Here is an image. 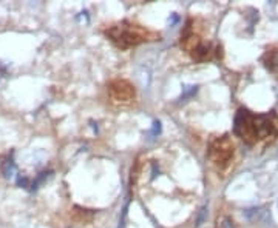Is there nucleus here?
Returning a JSON list of instances; mask_svg holds the SVG:
<instances>
[{
    "label": "nucleus",
    "mask_w": 278,
    "mask_h": 228,
    "mask_svg": "<svg viewBox=\"0 0 278 228\" xmlns=\"http://www.w3.org/2000/svg\"><path fill=\"white\" fill-rule=\"evenodd\" d=\"M196 91H198V87H196V85L186 87V88H184V93L181 94V97H179V101H186V99H189V97H192V96L196 94Z\"/></svg>",
    "instance_id": "423d86ee"
},
{
    "label": "nucleus",
    "mask_w": 278,
    "mask_h": 228,
    "mask_svg": "<svg viewBox=\"0 0 278 228\" xmlns=\"http://www.w3.org/2000/svg\"><path fill=\"white\" fill-rule=\"evenodd\" d=\"M235 133L248 142H257L274 133L269 116H254L248 110H240L235 117Z\"/></svg>",
    "instance_id": "f03ea898"
},
{
    "label": "nucleus",
    "mask_w": 278,
    "mask_h": 228,
    "mask_svg": "<svg viewBox=\"0 0 278 228\" xmlns=\"http://www.w3.org/2000/svg\"><path fill=\"white\" fill-rule=\"evenodd\" d=\"M234 156V145L227 137H220L210 145L209 157L220 168H226Z\"/></svg>",
    "instance_id": "7ed1b4c3"
},
{
    "label": "nucleus",
    "mask_w": 278,
    "mask_h": 228,
    "mask_svg": "<svg viewBox=\"0 0 278 228\" xmlns=\"http://www.w3.org/2000/svg\"><path fill=\"white\" fill-rule=\"evenodd\" d=\"M159 131H161V123L159 122H155L153 123V129H152V136H156Z\"/></svg>",
    "instance_id": "6e6552de"
},
{
    "label": "nucleus",
    "mask_w": 278,
    "mask_h": 228,
    "mask_svg": "<svg viewBox=\"0 0 278 228\" xmlns=\"http://www.w3.org/2000/svg\"><path fill=\"white\" fill-rule=\"evenodd\" d=\"M206 219H207V207H203L198 211V216H196V219H195V227H201Z\"/></svg>",
    "instance_id": "39448f33"
},
{
    "label": "nucleus",
    "mask_w": 278,
    "mask_h": 228,
    "mask_svg": "<svg viewBox=\"0 0 278 228\" xmlns=\"http://www.w3.org/2000/svg\"><path fill=\"white\" fill-rule=\"evenodd\" d=\"M220 228H235L232 219H229V218H223L220 221Z\"/></svg>",
    "instance_id": "0eeeda50"
},
{
    "label": "nucleus",
    "mask_w": 278,
    "mask_h": 228,
    "mask_svg": "<svg viewBox=\"0 0 278 228\" xmlns=\"http://www.w3.org/2000/svg\"><path fill=\"white\" fill-rule=\"evenodd\" d=\"M110 97L118 104H130L135 99V88L133 85L124 79H114L108 84Z\"/></svg>",
    "instance_id": "20e7f679"
},
{
    "label": "nucleus",
    "mask_w": 278,
    "mask_h": 228,
    "mask_svg": "<svg viewBox=\"0 0 278 228\" xmlns=\"http://www.w3.org/2000/svg\"><path fill=\"white\" fill-rule=\"evenodd\" d=\"M105 36L114 45L119 46L121 50H128V48H132V46H136L144 42L156 40L159 37V34H156V32L147 29L141 25L132 23L128 20L110 25L105 29Z\"/></svg>",
    "instance_id": "f257e3e1"
}]
</instances>
